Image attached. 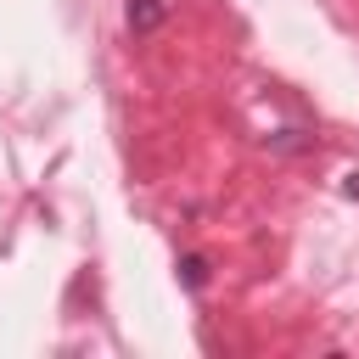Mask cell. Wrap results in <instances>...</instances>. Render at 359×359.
Here are the masks:
<instances>
[{
	"mask_svg": "<svg viewBox=\"0 0 359 359\" xmlns=\"http://www.w3.org/2000/svg\"><path fill=\"white\" fill-rule=\"evenodd\" d=\"M180 280H185L191 292H202V286H208V258H196V252L180 258Z\"/></svg>",
	"mask_w": 359,
	"mask_h": 359,
	"instance_id": "2",
	"label": "cell"
},
{
	"mask_svg": "<svg viewBox=\"0 0 359 359\" xmlns=\"http://www.w3.org/2000/svg\"><path fill=\"white\" fill-rule=\"evenodd\" d=\"M163 11H168V0H129V28L135 34H151L163 22Z\"/></svg>",
	"mask_w": 359,
	"mask_h": 359,
	"instance_id": "1",
	"label": "cell"
},
{
	"mask_svg": "<svg viewBox=\"0 0 359 359\" xmlns=\"http://www.w3.org/2000/svg\"><path fill=\"white\" fill-rule=\"evenodd\" d=\"M342 191H348V196H359V168H353V174L342 180Z\"/></svg>",
	"mask_w": 359,
	"mask_h": 359,
	"instance_id": "3",
	"label": "cell"
}]
</instances>
